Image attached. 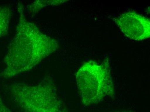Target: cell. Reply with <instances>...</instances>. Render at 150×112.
<instances>
[{"label":"cell","mask_w":150,"mask_h":112,"mask_svg":"<svg viewBox=\"0 0 150 112\" xmlns=\"http://www.w3.org/2000/svg\"><path fill=\"white\" fill-rule=\"evenodd\" d=\"M114 112H132L131 111H117Z\"/></svg>","instance_id":"8"},{"label":"cell","mask_w":150,"mask_h":112,"mask_svg":"<svg viewBox=\"0 0 150 112\" xmlns=\"http://www.w3.org/2000/svg\"><path fill=\"white\" fill-rule=\"evenodd\" d=\"M0 112H11V110L4 104L0 97Z\"/></svg>","instance_id":"7"},{"label":"cell","mask_w":150,"mask_h":112,"mask_svg":"<svg viewBox=\"0 0 150 112\" xmlns=\"http://www.w3.org/2000/svg\"><path fill=\"white\" fill-rule=\"evenodd\" d=\"M12 15V11L8 6H0V38L8 34Z\"/></svg>","instance_id":"5"},{"label":"cell","mask_w":150,"mask_h":112,"mask_svg":"<svg viewBox=\"0 0 150 112\" xmlns=\"http://www.w3.org/2000/svg\"><path fill=\"white\" fill-rule=\"evenodd\" d=\"M62 1H37L32 3L30 5L29 12L30 13L35 14L45 6L49 5H58L62 3Z\"/></svg>","instance_id":"6"},{"label":"cell","mask_w":150,"mask_h":112,"mask_svg":"<svg viewBox=\"0 0 150 112\" xmlns=\"http://www.w3.org/2000/svg\"><path fill=\"white\" fill-rule=\"evenodd\" d=\"M50 77L31 85L14 83L9 88L13 100L24 112H68Z\"/></svg>","instance_id":"2"},{"label":"cell","mask_w":150,"mask_h":112,"mask_svg":"<svg viewBox=\"0 0 150 112\" xmlns=\"http://www.w3.org/2000/svg\"><path fill=\"white\" fill-rule=\"evenodd\" d=\"M76 80L82 103L86 106L113 95V82L107 64L92 61L86 63L77 72Z\"/></svg>","instance_id":"3"},{"label":"cell","mask_w":150,"mask_h":112,"mask_svg":"<svg viewBox=\"0 0 150 112\" xmlns=\"http://www.w3.org/2000/svg\"><path fill=\"white\" fill-rule=\"evenodd\" d=\"M20 15L14 39L4 59L6 68L0 76L14 77L31 70L59 48L58 42L42 33L33 23L26 20L23 6L18 4Z\"/></svg>","instance_id":"1"},{"label":"cell","mask_w":150,"mask_h":112,"mask_svg":"<svg viewBox=\"0 0 150 112\" xmlns=\"http://www.w3.org/2000/svg\"><path fill=\"white\" fill-rule=\"evenodd\" d=\"M113 20L125 36L132 39L142 41L150 37V21L142 15L127 12Z\"/></svg>","instance_id":"4"}]
</instances>
